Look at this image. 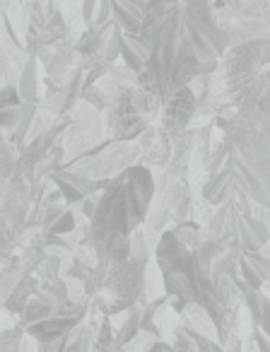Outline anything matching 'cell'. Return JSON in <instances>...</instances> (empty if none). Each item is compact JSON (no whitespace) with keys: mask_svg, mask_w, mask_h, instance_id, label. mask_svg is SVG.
Returning a JSON list of instances; mask_svg holds the SVG:
<instances>
[{"mask_svg":"<svg viewBox=\"0 0 270 352\" xmlns=\"http://www.w3.org/2000/svg\"><path fill=\"white\" fill-rule=\"evenodd\" d=\"M155 196V169L145 164H135L111 179V186L99 196L97 212L82 236V246L92 251L97 263L113 265L131 258V236L148 222Z\"/></svg>","mask_w":270,"mask_h":352,"instance_id":"1","label":"cell"},{"mask_svg":"<svg viewBox=\"0 0 270 352\" xmlns=\"http://www.w3.org/2000/svg\"><path fill=\"white\" fill-rule=\"evenodd\" d=\"M212 126L222 131V171L234 193L270 210V113L258 107H220Z\"/></svg>","mask_w":270,"mask_h":352,"instance_id":"2","label":"cell"},{"mask_svg":"<svg viewBox=\"0 0 270 352\" xmlns=\"http://www.w3.org/2000/svg\"><path fill=\"white\" fill-rule=\"evenodd\" d=\"M150 261L131 256L123 263H113L106 268L97 297L89 302V311L102 316H116L126 314L133 307H145L150 302L145 294V280H148Z\"/></svg>","mask_w":270,"mask_h":352,"instance_id":"3","label":"cell"},{"mask_svg":"<svg viewBox=\"0 0 270 352\" xmlns=\"http://www.w3.org/2000/svg\"><path fill=\"white\" fill-rule=\"evenodd\" d=\"M104 121H106V135L123 142H135L150 126H155L135 109V104L131 99V89L118 92V97L113 99Z\"/></svg>","mask_w":270,"mask_h":352,"instance_id":"4","label":"cell"},{"mask_svg":"<svg viewBox=\"0 0 270 352\" xmlns=\"http://www.w3.org/2000/svg\"><path fill=\"white\" fill-rule=\"evenodd\" d=\"M265 68H270V39H251L229 46L220 63V70L227 78L254 75Z\"/></svg>","mask_w":270,"mask_h":352,"instance_id":"5","label":"cell"},{"mask_svg":"<svg viewBox=\"0 0 270 352\" xmlns=\"http://www.w3.org/2000/svg\"><path fill=\"white\" fill-rule=\"evenodd\" d=\"M198 111V97L191 89V85L181 87L179 92H174L172 97L164 102L162 107V121L159 126L169 133V135H177L191 128V121Z\"/></svg>","mask_w":270,"mask_h":352,"instance_id":"6","label":"cell"},{"mask_svg":"<svg viewBox=\"0 0 270 352\" xmlns=\"http://www.w3.org/2000/svg\"><path fill=\"white\" fill-rule=\"evenodd\" d=\"M51 182H54V186L63 193L68 206H80V203L92 193V179H89L87 174H82V171L58 169L54 176H51Z\"/></svg>","mask_w":270,"mask_h":352,"instance_id":"7","label":"cell"},{"mask_svg":"<svg viewBox=\"0 0 270 352\" xmlns=\"http://www.w3.org/2000/svg\"><path fill=\"white\" fill-rule=\"evenodd\" d=\"M80 323L82 321H78V318H65V316L54 314V316L46 318V321H39V323H34V326L27 328V336L34 338L36 345H44V342H54V340L65 338L73 328H78Z\"/></svg>","mask_w":270,"mask_h":352,"instance_id":"8","label":"cell"},{"mask_svg":"<svg viewBox=\"0 0 270 352\" xmlns=\"http://www.w3.org/2000/svg\"><path fill=\"white\" fill-rule=\"evenodd\" d=\"M148 0H113V20L126 34H140Z\"/></svg>","mask_w":270,"mask_h":352,"instance_id":"9","label":"cell"},{"mask_svg":"<svg viewBox=\"0 0 270 352\" xmlns=\"http://www.w3.org/2000/svg\"><path fill=\"white\" fill-rule=\"evenodd\" d=\"M239 278L251 287L263 289L270 283V258L260 256L258 251H244L239 258Z\"/></svg>","mask_w":270,"mask_h":352,"instance_id":"10","label":"cell"},{"mask_svg":"<svg viewBox=\"0 0 270 352\" xmlns=\"http://www.w3.org/2000/svg\"><path fill=\"white\" fill-rule=\"evenodd\" d=\"M201 196L203 201L210 208H220L229 201V196H234V188H232L229 176L225 171H217V174L207 176L205 182L201 184Z\"/></svg>","mask_w":270,"mask_h":352,"instance_id":"11","label":"cell"},{"mask_svg":"<svg viewBox=\"0 0 270 352\" xmlns=\"http://www.w3.org/2000/svg\"><path fill=\"white\" fill-rule=\"evenodd\" d=\"M150 58V49L143 41L140 34H123V51H121V63L128 65L135 73H143L145 65H148Z\"/></svg>","mask_w":270,"mask_h":352,"instance_id":"12","label":"cell"},{"mask_svg":"<svg viewBox=\"0 0 270 352\" xmlns=\"http://www.w3.org/2000/svg\"><path fill=\"white\" fill-rule=\"evenodd\" d=\"M41 287V280L36 278V275H22L20 285H17L15 289H12V294L8 299H3V307H5V311L10 314H22L25 311V307L32 302V297L36 294V289Z\"/></svg>","mask_w":270,"mask_h":352,"instance_id":"13","label":"cell"},{"mask_svg":"<svg viewBox=\"0 0 270 352\" xmlns=\"http://www.w3.org/2000/svg\"><path fill=\"white\" fill-rule=\"evenodd\" d=\"M36 63H39V60L32 58V56H30V60H27L25 70L20 73V80H17V89H20L22 102H34V104H39V102H41V97H39V75H36Z\"/></svg>","mask_w":270,"mask_h":352,"instance_id":"14","label":"cell"},{"mask_svg":"<svg viewBox=\"0 0 270 352\" xmlns=\"http://www.w3.org/2000/svg\"><path fill=\"white\" fill-rule=\"evenodd\" d=\"M140 331H143V307H133L126 311V318H123V323L116 328V342H121V345H133V340L140 336Z\"/></svg>","mask_w":270,"mask_h":352,"instance_id":"15","label":"cell"},{"mask_svg":"<svg viewBox=\"0 0 270 352\" xmlns=\"http://www.w3.org/2000/svg\"><path fill=\"white\" fill-rule=\"evenodd\" d=\"M56 314V309L54 307H49V304H44L41 299H36V297H32V302L25 307V311L20 314V326H25V328H30V326H34V323H39V321H46V318H51Z\"/></svg>","mask_w":270,"mask_h":352,"instance_id":"16","label":"cell"},{"mask_svg":"<svg viewBox=\"0 0 270 352\" xmlns=\"http://www.w3.org/2000/svg\"><path fill=\"white\" fill-rule=\"evenodd\" d=\"M172 232L186 249L198 251V246H201V241H203V227L198 225V222L188 220V222H181V225H174Z\"/></svg>","mask_w":270,"mask_h":352,"instance_id":"17","label":"cell"},{"mask_svg":"<svg viewBox=\"0 0 270 352\" xmlns=\"http://www.w3.org/2000/svg\"><path fill=\"white\" fill-rule=\"evenodd\" d=\"M27 338V328L17 326V328H8L0 336V352H20L22 342Z\"/></svg>","mask_w":270,"mask_h":352,"instance_id":"18","label":"cell"},{"mask_svg":"<svg viewBox=\"0 0 270 352\" xmlns=\"http://www.w3.org/2000/svg\"><path fill=\"white\" fill-rule=\"evenodd\" d=\"M75 230H78V215H75V206H70L68 210H65V215L60 217V220L56 222L51 230H46V232H49V234L68 236V234H73Z\"/></svg>","mask_w":270,"mask_h":352,"instance_id":"19","label":"cell"},{"mask_svg":"<svg viewBox=\"0 0 270 352\" xmlns=\"http://www.w3.org/2000/svg\"><path fill=\"white\" fill-rule=\"evenodd\" d=\"M20 118H22V111L20 107L17 109H0V126L5 131V135H12L20 126Z\"/></svg>","mask_w":270,"mask_h":352,"instance_id":"20","label":"cell"},{"mask_svg":"<svg viewBox=\"0 0 270 352\" xmlns=\"http://www.w3.org/2000/svg\"><path fill=\"white\" fill-rule=\"evenodd\" d=\"M22 107V97L17 85H3L0 89V109H17Z\"/></svg>","mask_w":270,"mask_h":352,"instance_id":"21","label":"cell"},{"mask_svg":"<svg viewBox=\"0 0 270 352\" xmlns=\"http://www.w3.org/2000/svg\"><path fill=\"white\" fill-rule=\"evenodd\" d=\"M22 270H15V273H3V299H8L12 294V289L20 285L22 280Z\"/></svg>","mask_w":270,"mask_h":352,"instance_id":"22","label":"cell"},{"mask_svg":"<svg viewBox=\"0 0 270 352\" xmlns=\"http://www.w3.org/2000/svg\"><path fill=\"white\" fill-rule=\"evenodd\" d=\"M256 328H260V331H263L265 336L270 338V297H265L263 314H260V321H258V326H256Z\"/></svg>","mask_w":270,"mask_h":352,"instance_id":"23","label":"cell"},{"mask_svg":"<svg viewBox=\"0 0 270 352\" xmlns=\"http://www.w3.org/2000/svg\"><path fill=\"white\" fill-rule=\"evenodd\" d=\"M145 352H177V347H174L172 342H167V340H155Z\"/></svg>","mask_w":270,"mask_h":352,"instance_id":"24","label":"cell"},{"mask_svg":"<svg viewBox=\"0 0 270 352\" xmlns=\"http://www.w3.org/2000/svg\"><path fill=\"white\" fill-rule=\"evenodd\" d=\"M94 352H131V350H128L126 345H121V342L113 340L111 345H102V347L94 345Z\"/></svg>","mask_w":270,"mask_h":352,"instance_id":"25","label":"cell"}]
</instances>
